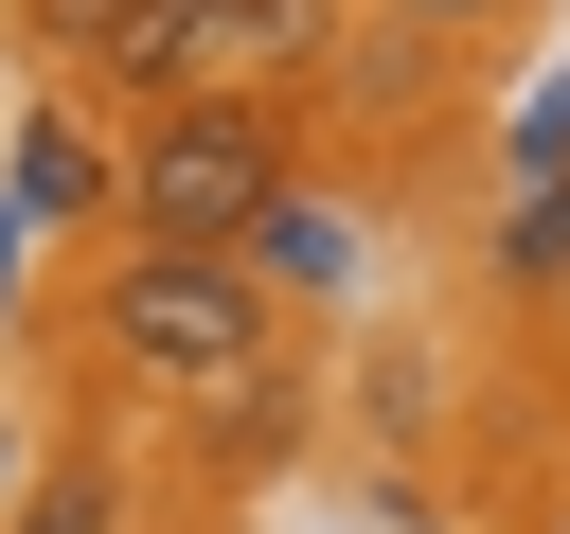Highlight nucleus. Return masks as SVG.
Returning <instances> with one entry per match:
<instances>
[{
  "label": "nucleus",
  "instance_id": "nucleus-3",
  "mask_svg": "<svg viewBox=\"0 0 570 534\" xmlns=\"http://www.w3.org/2000/svg\"><path fill=\"white\" fill-rule=\"evenodd\" d=\"M232 53H303V18H285V0H125V18H107V71H125L142 107H196Z\"/></svg>",
  "mask_w": 570,
  "mask_h": 534
},
{
  "label": "nucleus",
  "instance_id": "nucleus-8",
  "mask_svg": "<svg viewBox=\"0 0 570 534\" xmlns=\"http://www.w3.org/2000/svg\"><path fill=\"white\" fill-rule=\"evenodd\" d=\"M285 18H303V36H321V18H338V0H285Z\"/></svg>",
  "mask_w": 570,
  "mask_h": 534
},
{
  "label": "nucleus",
  "instance_id": "nucleus-2",
  "mask_svg": "<svg viewBox=\"0 0 570 534\" xmlns=\"http://www.w3.org/2000/svg\"><path fill=\"white\" fill-rule=\"evenodd\" d=\"M125 249H249L267 214H285V125L249 107V89H196V107H142V142H125Z\"/></svg>",
  "mask_w": 570,
  "mask_h": 534
},
{
  "label": "nucleus",
  "instance_id": "nucleus-7",
  "mask_svg": "<svg viewBox=\"0 0 570 534\" xmlns=\"http://www.w3.org/2000/svg\"><path fill=\"white\" fill-rule=\"evenodd\" d=\"M410 18H428V36H463V18H499V0H410Z\"/></svg>",
  "mask_w": 570,
  "mask_h": 534
},
{
  "label": "nucleus",
  "instance_id": "nucleus-6",
  "mask_svg": "<svg viewBox=\"0 0 570 534\" xmlns=\"http://www.w3.org/2000/svg\"><path fill=\"white\" fill-rule=\"evenodd\" d=\"M36 18H53L71 53H107V18H125V0H36Z\"/></svg>",
  "mask_w": 570,
  "mask_h": 534
},
{
  "label": "nucleus",
  "instance_id": "nucleus-5",
  "mask_svg": "<svg viewBox=\"0 0 570 534\" xmlns=\"http://www.w3.org/2000/svg\"><path fill=\"white\" fill-rule=\"evenodd\" d=\"M71 196H107V160H89L71 125H36V214H71Z\"/></svg>",
  "mask_w": 570,
  "mask_h": 534
},
{
  "label": "nucleus",
  "instance_id": "nucleus-4",
  "mask_svg": "<svg viewBox=\"0 0 570 534\" xmlns=\"http://www.w3.org/2000/svg\"><path fill=\"white\" fill-rule=\"evenodd\" d=\"M18 534H142V498L107 481V463H71V481H36V516Z\"/></svg>",
  "mask_w": 570,
  "mask_h": 534
},
{
  "label": "nucleus",
  "instance_id": "nucleus-1",
  "mask_svg": "<svg viewBox=\"0 0 570 534\" xmlns=\"http://www.w3.org/2000/svg\"><path fill=\"white\" fill-rule=\"evenodd\" d=\"M89 338H107V374H142V392H249L267 338H285V303H267L249 249H107Z\"/></svg>",
  "mask_w": 570,
  "mask_h": 534
}]
</instances>
